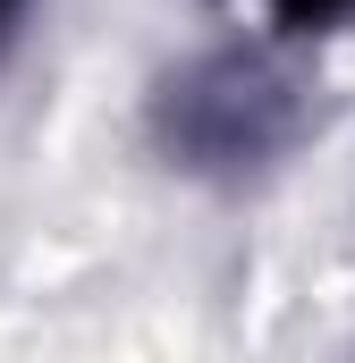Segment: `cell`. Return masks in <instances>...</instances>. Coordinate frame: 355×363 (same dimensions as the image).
<instances>
[{"mask_svg": "<svg viewBox=\"0 0 355 363\" xmlns=\"http://www.w3.org/2000/svg\"><path fill=\"white\" fill-rule=\"evenodd\" d=\"M170 135L195 161H254L288 135V85L263 60H203L170 85Z\"/></svg>", "mask_w": 355, "mask_h": 363, "instance_id": "1", "label": "cell"}, {"mask_svg": "<svg viewBox=\"0 0 355 363\" xmlns=\"http://www.w3.org/2000/svg\"><path fill=\"white\" fill-rule=\"evenodd\" d=\"M271 17H279V26H296V34H322V26H347L355 0H271Z\"/></svg>", "mask_w": 355, "mask_h": 363, "instance_id": "2", "label": "cell"}, {"mask_svg": "<svg viewBox=\"0 0 355 363\" xmlns=\"http://www.w3.org/2000/svg\"><path fill=\"white\" fill-rule=\"evenodd\" d=\"M17 9H26V0H0V34H9V26H17Z\"/></svg>", "mask_w": 355, "mask_h": 363, "instance_id": "3", "label": "cell"}]
</instances>
